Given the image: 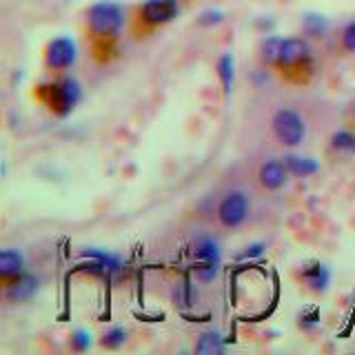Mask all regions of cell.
Instances as JSON below:
<instances>
[{
	"label": "cell",
	"mask_w": 355,
	"mask_h": 355,
	"mask_svg": "<svg viewBox=\"0 0 355 355\" xmlns=\"http://www.w3.org/2000/svg\"><path fill=\"white\" fill-rule=\"evenodd\" d=\"M38 98L42 100L53 116L67 118L71 111L83 103V87L71 76L55 78L51 83H44L36 89Z\"/></svg>",
	"instance_id": "6da1fadb"
},
{
	"label": "cell",
	"mask_w": 355,
	"mask_h": 355,
	"mask_svg": "<svg viewBox=\"0 0 355 355\" xmlns=\"http://www.w3.org/2000/svg\"><path fill=\"white\" fill-rule=\"evenodd\" d=\"M87 27L94 40L107 47L109 42H114L120 36L122 27H125V9L111 0L96 3L87 9Z\"/></svg>",
	"instance_id": "7a4b0ae2"
},
{
	"label": "cell",
	"mask_w": 355,
	"mask_h": 355,
	"mask_svg": "<svg viewBox=\"0 0 355 355\" xmlns=\"http://www.w3.org/2000/svg\"><path fill=\"white\" fill-rule=\"evenodd\" d=\"M271 131L273 138L282 144V147H300L306 136V122L302 114L291 107H280L271 116Z\"/></svg>",
	"instance_id": "3957f363"
},
{
	"label": "cell",
	"mask_w": 355,
	"mask_h": 355,
	"mask_svg": "<svg viewBox=\"0 0 355 355\" xmlns=\"http://www.w3.org/2000/svg\"><path fill=\"white\" fill-rule=\"evenodd\" d=\"M249 214H251V200L247 193L240 191V189L227 191L222 196V200L218 202V209H216L218 225L227 231L240 229L244 222L249 220Z\"/></svg>",
	"instance_id": "277c9868"
},
{
	"label": "cell",
	"mask_w": 355,
	"mask_h": 355,
	"mask_svg": "<svg viewBox=\"0 0 355 355\" xmlns=\"http://www.w3.org/2000/svg\"><path fill=\"white\" fill-rule=\"evenodd\" d=\"M311 64H313V53H311L309 42L304 38H284L277 69L286 76H295L300 80L302 73L311 71Z\"/></svg>",
	"instance_id": "5b68a950"
},
{
	"label": "cell",
	"mask_w": 355,
	"mask_h": 355,
	"mask_svg": "<svg viewBox=\"0 0 355 355\" xmlns=\"http://www.w3.org/2000/svg\"><path fill=\"white\" fill-rule=\"evenodd\" d=\"M76 60H78V47L76 40L69 36L53 38L47 44V49H44V67L53 73H64L73 69Z\"/></svg>",
	"instance_id": "8992f818"
},
{
	"label": "cell",
	"mask_w": 355,
	"mask_h": 355,
	"mask_svg": "<svg viewBox=\"0 0 355 355\" xmlns=\"http://www.w3.org/2000/svg\"><path fill=\"white\" fill-rule=\"evenodd\" d=\"M178 14H180V3L178 0H147L138 9L140 22L151 29L169 25L178 18Z\"/></svg>",
	"instance_id": "52a82bcc"
},
{
	"label": "cell",
	"mask_w": 355,
	"mask_h": 355,
	"mask_svg": "<svg viewBox=\"0 0 355 355\" xmlns=\"http://www.w3.org/2000/svg\"><path fill=\"white\" fill-rule=\"evenodd\" d=\"M38 288H40V277L36 273L25 271L3 286V295L9 304H22V302H29V300L38 293Z\"/></svg>",
	"instance_id": "ba28073f"
},
{
	"label": "cell",
	"mask_w": 355,
	"mask_h": 355,
	"mask_svg": "<svg viewBox=\"0 0 355 355\" xmlns=\"http://www.w3.org/2000/svg\"><path fill=\"white\" fill-rule=\"evenodd\" d=\"M288 169L284 160H266L258 169V184L264 191H280L288 180Z\"/></svg>",
	"instance_id": "9c48e42d"
},
{
	"label": "cell",
	"mask_w": 355,
	"mask_h": 355,
	"mask_svg": "<svg viewBox=\"0 0 355 355\" xmlns=\"http://www.w3.org/2000/svg\"><path fill=\"white\" fill-rule=\"evenodd\" d=\"M20 273H25V255L18 249H3V253H0V282H3V286Z\"/></svg>",
	"instance_id": "30bf717a"
},
{
	"label": "cell",
	"mask_w": 355,
	"mask_h": 355,
	"mask_svg": "<svg viewBox=\"0 0 355 355\" xmlns=\"http://www.w3.org/2000/svg\"><path fill=\"white\" fill-rule=\"evenodd\" d=\"M193 264H222V249L211 236H200L193 242Z\"/></svg>",
	"instance_id": "8fae6325"
},
{
	"label": "cell",
	"mask_w": 355,
	"mask_h": 355,
	"mask_svg": "<svg viewBox=\"0 0 355 355\" xmlns=\"http://www.w3.org/2000/svg\"><path fill=\"white\" fill-rule=\"evenodd\" d=\"M302 280L311 291L324 293L331 284V269L322 262H311L302 269Z\"/></svg>",
	"instance_id": "7c38bea8"
},
{
	"label": "cell",
	"mask_w": 355,
	"mask_h": 355,
	"mask_svg": "<svg viewBox=\"0 0 355 355\" xmlns=\"http://www.w3.org/2000/svg\"><path fill=\"white\" fill-rule=\"evenodd\" d=\"M284 164L291 175L295 178H309L315 175L320 171V162L313 158H306V155H297V153H288L284 155Z\"/></svg>",
	"instance_id": "4fadbf2b"
},
{
	"label": "cell",
	"mask_w": 355,
	"mask_h": 355,
	"mask_svg": "<svg viewBox=\"0 0 355 355\" xmlns=\"http://www.w3.org/2000/svg\"><path fill=\"white\" fill-rule=\"evenodd\" d=\"M282 44H284L282 36H266L260 42V60L264 67H273V69H277L280 55H282Z\"/></svg>",
	"instance_id": "5bb4252c"
},
{
	"label": "cell",
	"mask_w": 355,
	"mask_h": 355,
	"mask_svg": "<svg viewBox=\"0 0 355 355\" xmlns=\"http://www.w3.org/2000/svg\"><path fill=\"white\" fill-rule=\"evenodd\" d=\"M218 78L225 96H231L233 87H236V58H233V53H222L218 58Z\"/></svg>",
	"instance_id": "9a60e30c"
},
{
	"label": "cell",
	"mask_w": 355,
	"mask_h": 355,
	"mask_svg": "<svg viewBox=\"0 0 355 355\" xmlns=\"http://www.w3.org/2000/svg\"><path fill=\"white\" fill-rule=\"evenodd\" d=\"M222 351H225V338H222L218 331L200 333V338L196 342V353L214 355V353H222Z\"/></svg>",
	"instance_id": "2e32d148"
},
{
	"label": "cell",
	"mask_w": 355,
	"mask_h": 355,
	"mask_svg": "<svg viewBox=\"0 0 355 355\" xmlns=\"http://www.w3.org/2000/svg\"><path fill=\"white\" fill-rule=\"evenodd\" d=\"M331 29V20L322 14H306L302 18V31L311 38H322Z\"/></svg>",
	"instance_id": "e0dca14e"
},
{
	"label": "cell",
	"mask_w": 355,
	"mask_h": 355,
	"mask_svg": "<svg viewBox=\"0 0 355 355\" xmlns=\"http://www.w3.org/2000/svg\"><path fill=\"white\" fill-rule=\"evenodd\" d=\"M331 149L338 153H355V133L349 129H340L331 136Z\"/></svg>",
	"instance_id": "ac0fdd59"
},
{
	"label": "cell",
	"mask_w": 355,
	"mask_h": 355,
	"mask_svg": "<svg viewBox=\"0 0 355 355\" xmlns=\"http://www.w3.org/2000/svg\"><path fill=\"white\" fill-rule=\"evenodd\" d=\"M127 336H129V331L125 327H111L105 336L100 338V347H105L109 351H116L127 342Z\"/></svg>",
	"instance_id": "d6986e66"
},
{
	"label": "cell",
	"mask_w": 355,
	"mask_h": 355,
	"mask_svg": "<svg viewBox=\"0 0 355 355\" xmlns=\"http://www.w3.org/2000/svg\"><path fill=\"white\" fill-rule=\"evenodd\" d=\"M83 258H94V260H98V262H103V264L107 266V269H109V273L120 271V266H122V262H120L118 255L107 253V251H98V249L83 251Z\"/></svg>",
	"instance_id": "ffe728a7"
},
{
	"label": "cell",
	"mask_w": 355,
	"mask_h": 355,
	"mask_svg": "<svg viewBox=\"0 0 355 355\" xmlns=\"http://www.w3.org/2000/svg\"><path fill=\"white\" fill-rule=\"evenodd\" d=\"M69 347H71V351H76V353H85L89 347H92V336H89V331H85V329H76V331L71 333Z\"/></svg>",
	"instance_id": "44dd1931"
},
{
	"label": "cell",
	"mask_w": 355,
	"mask_h": 355,
	"mask_svg": "<svg viewBox=\"0 0 355 355\" xmlns=\"http://www.w3.org/2000/svg\"><path fill=\"white\" fill-rule=\"evenodd\" d=\"M193 269H196V277L202 284H209V282H214L218 273H220V264H193Z\"/></svg>",
	"instance_id": "7402d4cb"
},
{
	"label": "cell",
	"mask_w": 355,
	"mask_h": 355,
	"mask_svg": "<svg viewBox=\"0 0 355 355\" xmlns=\"http://www.w3.org/2000/svg\"><path fill=\"white\" fill-rule=\"evenodd\" d=\"M220 22H225V11H220V9H205L202 14L198 16L200 27H216Z\"/></svg>",
	"instance_id": "603a6c76"
},
{
	"label": "cell",
	"mask_w": 355,
	"mask_h": 355,
	"mask_svg": "<svg viewBox=\"0 0 355 355\" xmlns=\"http://www.w3.org/2000/svg\"><path fill=\"white\" fill-rule=\"evenodd\" d=\"M342 47L351 53H355V18L342 29Z\"/></svg>",
	"instance_id": "cb8c5ba5"
},
{
	"label": "cell",
	"mask_w": 355,
	"mask_h": 355,
	"mask_svg": "<svg viewBox=\"0 0 355 355\" xmlns=\"http://www.w3.org/2000/svg\"><path fill=\"white\" fill-rule=\"evenodd\" d=\"M264 249H266V244H264V242H255V244H251V247H247V251H242V253L238 255V260L242 262V260L260 258V255L264 253Z\"/></svg>",
	"instance_id": "d4e9b609"
},
{
	"label": "cell",
	"mask_w": 355,
	"mask_h": 355,
	"mask_svg": "<svg viewBox=\"0 0 355 355\" xmlns=\"http://www.w3.org/2000/svg\"><path fill=\"white\" fill-rule=\"evenodd\" d=\"M300 324L306 327V329L318 327V324H320V311H318L315 306H313V309H309V311H304L302 318H300Z\"/></svg>",
	"instance_id": "484cf974"
}]
</instances>
